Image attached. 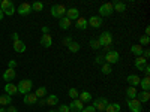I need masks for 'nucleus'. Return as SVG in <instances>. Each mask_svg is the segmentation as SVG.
I'll return each instance as SVG.
<instances>
[{"instance_id": "nucleus-44", "label": "nucleus", "mask_w": 150, "mask_h": 112, "mask_svg": "<svg viewBox=\"0 0 150 112\" xmlns=\"http://www.w3.org/2000/svg\"><path fill=\"white\" fill-rule=\"evenodd\" d=\"M141 57H144L146 60H147V58L150 57V51H149V49H144V51H143V55H141Z\"/></svg>"}, {"instance_id": "nucleus-35", "label": "nucleus", "mask_w": 150, "mask_h": 112, "mask_svg": "<svg viewBox=\"0 0 150 112\" xmlns=\"http://www.w3.org/2000/svg\"><path fill=\"white\" fill-rule=\"evenodd\" d=\"M78 96H80V93H78V90H77V88H69V97L72 99V100L78 99Z\"/></svg>"}, {"instance_id": "nucleus-39", "label": "nucleus", "mask_w": 150, "mask_h": 112, "mask_svg": "<svg viewBox=\"0 0 150 112\" xmlns=\"http://www.w3.org/2000/svg\"><path fill=\"white\" fill-rule=\"evenodd\" d=\"M95 61H96V63H98V64H101V66H102V64L105 63V57H104V55H98Z\"/></svg>"}, {"instance_id": "nucleus-22", "label": "nucleus", "mask_w": 150, "mask_h": 112, "mask_svg": "<svg viewBox=\"0 0 150 112\" xmlns=\"http://www.w3.org/2000/svg\"><path fill=\"white\" fill-rule=\"evenodd\" d=\"M75 27H77L78 30H86L87 27H89V24H87V20L83 18V17H80V18L77 20V24H75Z\"/></svg>"}, {"instance_id": "nucleus-32", "label": "nucleus", "mask_w": 150, "mask_h": 112, "mask_svg": "<svg viewBox=\"0 0 150 112\" xmlns=\"http://www.w3.org/2000/svg\"><path fill=\"white\" fill-rule=\"evenodd\" d=\"M126 94H128V99H135L137 97V90L134 88V87H128V90H126Z\"/></svg>"}, {"instance_id": "nucleus-37", "label": "nucleus", "mask_w": 150, "mask_h": 112, "mask_svg": "<svg viewBox=\"0 0 150 112\" xmlns=\"http://www.w3.org/2000/svg\"><path fill=\"white\" fill-rule=\"evenodd\" d=\"M149 43H150V37H147V36H141V37H140V43H138V45L147 46Z\"/></svg>"}, {"instance_id": "nucleus-7", "label": "nucleus", "mask_w": 150, "mask_h": 112, "mask_svg": "<svg viewBox=\"0 0 150 112\" xmlns=\"http://www.w3.org/2000/svg\"><path fill=\"white\" fill-rule=\"evenodd\" d=\"M112 12H114V10H112V3H111V2L104 3L101 8H99V14H101L99 17H101V18H102V17H110Z\"/></svg>"}, {"instance_id": "nucleus-4", "label": "nucleus", "mask_w": 150, "mask_h": 112, "mask_svg": "<svg viewBox=\"0 0 150 112\" xmlns=\"http://www.w3.org/2000/svg\"><path fill=\"white\" fill-rule=\"evenodd\" d=\"M110 102H108V99L107 97H98V99H95L93 100V108L96 109V112H105V108H107V105H108Z\"/></svg>"}, {"instance_id": "nucleus-20", "label": "nucleus", "mask_w": 150, "mask_h": 112, "mask_svg": "<svg viewBox=\"0 0 150 112\" xmlns=\"http://www.w3.org/2000/svg\"><path fill=\"white\" fill-rule=\"evenodd\" d=\"M14 49L17 52H24L26 51V43H24L21 39H17V41H14Z\"/></svg>"}, {"instance_id": "nucleus-48", "label": "nucleus", "mask_w": 150, "mask_h": 112, "mask_svg": "<svg viewBox=\"0 0 150 112\" xmlns=\"http://www.w3.org/2000/svg\"><path fill=\"white\" fill-rule=\"evenodd\" d=\"M38 103H39L41 106H44V105H47V102H45V97H44V99H39V100H38Z\"/></svg>"}, {"instance_id": "nucleus-38", "label": "nucleus", "mask_w": 150, "mask_h": 112, "mask_svg": "<svg viewBox=\"0 0 150 112\" xmlns=\"http://www.w3.org/2000/svg\"><path fill=\"white\" fill-rule=\"evenodd\" d=\"M57 112H69V106L68 105H60L57 108Z\"/></svg>"}, {"instance_id": "nucleus-25", "label": "nucleus", "mask_w": 150, "mask_h": 112, "mask_svg": "<svg viewBox=\"0 0 150 112\" xmlns=\"http://www.w3.org/2000/svg\"><path fill=\"white\" fill-rule=\"evenodd\" d=\"M120 105L119 103H108L105 108V112H120Z\"/></svg>"}, {"instance_id": "nucleus-13", "label": "nucleus", "mask_w": 150, "mask_h": 112, "mask_svg": "<svg viewBox=\"0 0 150 112\" xmlns=\"http://www.w3.org/2000/svg\"><path fill=\"white\" fill-rule=\"evenodd\" d=\"M15 76H17L15 69H6V70L3 72V79H5L6 82H12V79H15Z\"/></svg>"}, {"instance_id": "nucleus-42", "label": "nucleus", "mask_w": 150, "mask_h": 112, "mask_svg": "<svg viewBox=\"0 0 150 112\" xmlns=\"http://www.w3.org/2000/svg\"><path fill=\"white\" fill-rule=\"evenodd\" d=\"M143 72H144L146 76H149V75H150V66H149V64H146V66H144V69H143Z\"/></svg>"}, {"instance_id": "nucleus-9", "label": "nucleus", "mask_w": 150, "mask_h": 112, "mask_svg": "<svg viewBox=\"0 0 150 112\" xmlns=\"http://www.w3.org/2000/svg\"><path fill=\"white\" fill-rule=\"evenodd\" d=\"M128 106H129V109H131V112H141V103H140V100L138 99H128Z\"/></svg>"}, {"instance_id": "nucleus-28", "label": "nucleus", "mask_w": 150, "mask_h": 112, "mask_svg": "<svg viewBox=\"0 0 150 112\" xmlns=\"http://www.w3.org/2000/svg\"><path fill=\"white\" fill-rule=\"evenodd\" d=\"M131 51L137 55V57H140V55H143V51H144V48L141 46V45H132L131 46Z\"/></svg>"}, {"instance_id": "nucleus-15", "label": "nucleus", "mask_w": 150, "mask_h": 112, "mask_svg": "<svg viewBox=\"0 0 150 112\" xmlns=\"http://www.w3.org/2000/svg\"><path fill=\"white\" fill-rule=\"evenodd\" d=\"M38 100H39V99L35 96V93H29V94L24 96V99H23V102L26 103V105H36Z\"/></svg>"}, {"instance_id": "nucleus-53", "label": "nucleus", "mask_w": 150, "mask_h": 112, "mask_svg": "<svg viewBox=\"0 0 150 112\" xmlns=\"http://www.w3.org/2000/svg\"><path fill=\"white\" fill-rule=\"evenodd\" d=\"M48 112H57V111H56V109H50Z\"/></svg>"}, {"instance_id": "nucleus-12", "label": "nucleus", "mask_w": 150, "mask_h": 112, "mask_svg": "<svg viewBox=\"0 0 150 112\" xmlns=\"http://www.w3.org/2000/svg\"><path fill=\"white\" fill-rule=\"evenodd\" d=\"M87 24H89L90 27H93V29H99V27L102 26V18L98 17V15H92L90 20L87 21Z\"/></svg>"}, {"instance_id": "nucleus-33", "label": "nucleus", "mask_w": 150, "mask_h": 112, "mask_svg": "<svg viewBox=\"0 0 150 112\" xmlns=\"http://www.w3.org/2000/svg\"><path fill=\"white\" fill-rule=\"evenodd\" d=\"M32 9L36 10V12H41V10L44 9V3H42V2H35V3L32 5Z\"/></svg>"}, {"instance_id": "nucleus-47", "label": "nucleus", "mask_w": 150, "mask_h": 112, "mask_svg": "<svg viewBox=\"0 0 150 112\" xmlns=\"http://www.w3.org/2000/svg\"><path fill=\"white\" fill-rule=\"evenodd\" d=\"M6 112H18V109H17V108H14V106H11V105H9V108L6 109Z\"/></svg>"}, {"instance_id": "nucleus-19", "label": "nucleus", "mask_w": 150, "mask_h": 112, "mask_svg": "<svg viewBox=\"0 0 150 112\" xmlns=\"http://www.w3.org/2000/svg\"><path fill=\"white\" fill-rule=\"evenodd\" d=\"M45 102H47L48 106H57V103H59V97H57L56 94H50V96L45 97Z\"/></svg>"}, {"instance_id": "nucleus-10", "label": "nucleus", "mask_w": 150, "mask_h": 112, "mask_svg": "<svg viewBox=\"0 0 150 112\" xmlns=\"http://www.w3.org/2000/svg\"><path fill=\"white\" fill-rule=\"evenodd\" d=\"M83 108H84V103L80 99H75V100H72V103L69 105V112H81Z\"/></svg>"}, {"instance_id": "nucleus-43", "label": "nucleus", "mask_w": 150, "mask_h": 112, "mask_svg": "<svg viewBox=\"0 0 150 112\" xmlns=\"http://www.w3.org/2000/svg\"><path fill=\"white\" fill-rule=\"evenodd\" d=\"M104 48V51H105V54H108L110 51H112V45H107V46H102Z\"/></svg>"}, {"instance_id": "nucleus-23", "label": "nucleus", "mask_w": 150, "mask_h": 112, "mask_svg": "<svg viewBox=\"0 0 150 112\" xmlns=\"http://www.w3.org/2000/svg\"><path fill=\"white\" fill-rule=\"evenodd\" d=\"M112 10L114 12H125L126 10V5L122 2H112Z\"/></svg>"}, {"instance_id": "nucleus-2", "label": "nucleus", "mask_w": 150, "mask_h": 112, "mask_svg": "<svg viewBox=\"0 0 150 112\" xmlns=\"http://www.w3.org/2000/svg\"><path fill=\"white\" fill-rule=\"evenodd\" d=\"M32 87H33V82L30 81V79H23V81H20V84L17 85V90H18V93L20 94H29L30 91H32Z\"/></svg>"}, {"instance_id": "nucleus-31", "label": "nucleus", "mask_w": 150, "mask_h": 112, "mask_svg": "<svg viewBox=\"0 0 150 112\" xmlns=\"http://www.w3.org/2000/svg\"><path fill=\"white\" fill-rule=\"evenodd\" d=\"M35 96H36L38 99H44V97L47 96V88H45V87H39V88L36 90Z\"/></svg>"}, {"instance_id": "nucleus-49", "label": "nucleus", "mask_w": 150, "mask_h": 112, "mask_svg": "<svg viewBox=\"0 0 150 112\" xmlns=\"http://www.w3.org/2000/svg\"><path fill=\"white\" fill-rule=\"evenodd\" d=\"M12 39H14V41L20 39V37H18V33H17V32H14V33H12Z\"/></svg>"}, {"instance_id": "nucleus-45", "label": "nucleus", "mask_w": 150, "mask_h": 112, "mask_svg": "<svg viewBox=\"0 0 150 112\" xmlns=\"http://www.w3.org/2000/svg\"><path fill=\"white\" fill-rule=\"evenodd\" d=\"M41 30H42V34H50V27H47V26H44V27H42Z\"/></svg>"}, {"instance_id": "nucleus-36", "label": "nucleus", "mask_w": 150, "mask_h": 112, "mask_svg": "<svg viewBox=\"0 0 150 112\" xmlns=\"http://www.w3.org/2000/svg\"><path fill=\"white\" fill-rule=\"evenodd\" d=\"M89 45H90V48H93V49H99V48H102V46H101V43H99V41H98V39H90Z\"/></svg>"}, {"instance_id": "nucleus-11", "label": "nucleus", "mask_w": 150, "mask_h": 112, "mask_svg": "<svg viewBox=\"0 0 150 112\" xmlns=\"http://www.w3.org/2000/svg\"><path fill=\"white\" fill-rule=\"evenodd\" d=\"M68 20H71V21H77L78 18H80V10L77 9V8H69V9H66V15H65Z\"/></svg>"}, {"instance_id": "nucleus-18", "label": "nucleus", "mask_w": 150, "mask_h": 112, "mask_svg": "<svg viewBox=\"0 0 150 112\" xmlns=\"http://www.w3.org/2000/svg\"><path fill=\"white\" fill-rule=\"evenodd\" d=\"M41 45L44 48H50L53 45V37L50 36V34H42L41 36Z\"/></svg>"}, {"instance_id": "nucleus-40", "label": "nucleus", "mask_w": 150, "mask_h": 112, "mask_svg": "<svg viewBox=\"0 0 150 112\" xmlns=\"http://www.w3.org/2000/svg\"><path fill=\"white\" fill-rule=\"evenodd\" d=\"M17 67V61L15 60H9L8 61V69H15Z\"/></svg>"}, {"instance_id": "nucleus-6", "label": "nucleus", "mask_w": 150, "mask_h": 112, "mask_svg": "<svg viewBox=\"0 0 150 112\" xmlns=\"http://www.w3.org/2000/svg\"><path fill=\"white\" fill-rule=\"evenodd\" d=\"M99 43H101V46H107V45H112V36L110 32H104L101 33V36L98 37Z\"/></svg>"}, {"instance_id": "nucleus-29", "label": "nucleus", "mask_w": 150, "mask_h": 112, "mask_svg": "<svg viewBox=\"0 0 150 112\" xmlns=\"http://www.w3.org/2000/svg\"><path fill=\"white\" fill-rule=\"evenodd\" d=\"M80 48H81L80 43H78V42H74V41L68 45V49H69L71 52H74V54H75V52H78V51H80Z\"/></svg>"}, {"instance_id": "nucleus-5", "label": "nucleus", "mask_w": 150, "mask_h": 112, "mask_svg": "<svg viewBox=\"0 0 150 112\" xmlns=\"http://www.w3.org/2000/svg\"><path fill=\"white\" fill-rule=\"evenodd\" d=\"M104 57H105V63H108L110 66H111V64H116L117 61H119V58H120V55H119V52L116 51V49L110 51V52H108V54H105Z\"/></svg>"}, {"instance_id": "nucleus-50", "label": "nucleus", "mask_w": 150, "mask_h": 112, "mask_svg": "<svg viewBox=\"0 0 150 112\" xmlns=\"http://www.w3.org/2000/svg\"><path fill=\"white\" fill-rule=\"evenodd\" d=\"M146 36H147V37L150 36V27H146Z\"/></svg>"}, {"instance_id": "nucleus-17", "label": "nucleus", "mask_w": 150, "mask_h": 112, "mask_svg": "<svg viewBox=\"0 0 150 112\" xmlns=\"http://www.w3.org/2000/svg\"><path fill=\"white\" fill-rule=\"evenodd\" d=\"M147 64V60L144 58V57H137L135 60H134V66L137 67V69H138V70H141L143 72V69H144V66Z\"/></svg>"}, {"instance_id": "nucleus-1", "label": "nucleus", "mask_w": 150, "mask_h": 112, "mask_svg": "<svg viewBox=\"0 0 150 112\" xmlns=\"http://www.w3.org/2000/svg\"><path fill=\"white\" fill-rule=\"evenodd\" d=\"M0 10L3 12L5 15L11 17L15 14V8H14V3L11 0H0Z\"/></svg>"}, {"instance_id": "nucleus-3", "label": "nucleus", "mask_w": 150, "mask_h": 112, "mask_svg": "<svg viewBox=\"0 0 150 112\" xmlns=\"http://www.w3.org/2000/svg\"><path fill=\"white\" fill-rule=\"evenodd\" d=\"M66 15V8L65 5H53L51 6V17L60 20V18H63Z\"/></svg>"}, {"instance_id": "nucleus-41", "label": "nucleus", "mask_w": 150, "mask_h": 112, "mask_svg": "<svg viewBox=\"0 0 150 112\" xmlns=\"http://www.w3.org/2000/svg\"><path fill=\"white\" fill-rule=\"evenodd\" d=\"M81 112H96V109H95L93 106H84Z\"/></svg>"}, {"instance_id": "nucleus-16", "label": "nucleus", "mask_w": 150, "mask_h": 112, "mask_svg": "<svg viewBox=\"0 0 150 112\" xmlns=\"http://www.w3.org/2000/svg\"><path fill=\"white\" fill-rule=\"evenodd\" d=\"M17 93H18V90H17V85H15V84L8 82V84L5 85V94H8V96H15Z\"/></svg>"}, {"instance_id": "nucleus-27", "label": "nucleus", "mask_w": 150, "mask_h": 112, "mask_svg": "<svg viewBox=\"0 0 150 112\" xmlns=\"http://www.w3.org/2000/svg\"><path fill=\"white\" fill-rule=\"evenodd\" d=\"M78 99H80L83 103H87V102H90V100H92V94H90L89 91H83V93L78 96Z\"/></svg>"}, {"instance_id": "nucleus-30", "label": "nucleus", "mask_w": 150, "mask_h": 112, "mask_svg": "<svg viewBox=\"0 0 150 112\" xmlns=\"http://www.w3.org/2000/svg\"><path fill=\"white\" fill-rule=\"evenodd\" d=\"M140 85H141L143 91H149V88H150V79H149V76H146L144 79H141L140 81Z\"/></svg>"}, {"instance_id": "nucleus-51", "label": "nucleus", "mask_w": 150, "mask_h": 112, "mask_svg": "<svg viewBox=\"0 0 150 112\" xmlns=\"http://www.w3.org/2000/svg\"><path fill=\"white\" fill-rule=\"evenodd\" d=\"M3 15H5V14H3V12H2V10H0V21H2V18H3Z\"/></svg>"}, {"instance_id": "nucleus-8", "label": "nucleus", "mask_w": 150, "mask_h": 112, "mask_svg": "<svg viewBox=\"0 0 150 112\" xmlns=\"http://www.w3.org/2000/svg\"><path fill=\"white\" fill-rule=\"evenodd\" d=\"M17 12H18L20 15H23V17H26V15L32 14V12H33V9H32V3H27V2H24V3H21V5L18 6Z\"/></svg>"}, {"instance_id": "nucleus-52", "label": "nucleus", "mask_w": 150, "mask_h": 112, "mask_svg": "<svg viewBox=\"0 0 150 112\" xmlns=\"http://www.w3.org/2000/svg\"><path fill=\"white\" fill-rule=\"evenodd\" d=\"M0 112H6V108H0Z\"/></svg>"}, {"instance_id": "nucleus-24", "label": "nucleus", "mask_w": 150, "mask_h": 112, "mask_svg": "<svg viewBox=\"0 0 150 112\" xmlns=\"http://www.w3.org/2000/svg\"><path fill=\"white\" fill-rule=\"evenodd\" d=\"M12 103V97L8 96V94H2L0 96V105L2 106H9Z\"/></svg>"}, {"instance_id": "nucleus-34", "label": "nucleus", "mask_w": 150, "mask_h": 112, "mask_svg": "<svg viewBox=\"0 0 150 112\" xmlns=\"http://www.w3.org/2000/svg\"><path fill=\"white\" fill-rule=\"evenodd\" d=\"M101 72H102L104 75H110L112 70H111V66H110L108 63H104V64H102V67H101Z\"/></svg>"}, {"instance_id": "nucleus-46", "label": "nucleus", "mask_w": 150, "mask_h": 112, "mask_svg": "<svg viewBox=\"0 0 150 112\" xmlns=\"http://www.w3.org/2000/svg\"><path fill=\"white\" fill-rule=\"evenodd\" d=\"M71 42H72V37H71V36H69V37H65V41H63V43H65L66 46H68V45H69Z\"/></svg>"}, {"instance_id": "nucleus-14", "label": "nucleus", "mask_w": 150, "mask_h": 112, "mask_svg": "<svg viewBox=\"0 0 150 112\" xmlns=\"http://www.w3.org/2000/svg\"><path fill=\"white\" fill-rule=\"evenodd\" d=\"M126 81H128V84H131V87H138L140 85V81H141V78L138 76V75H135V73H132V75H128V78H126Z\"/></svg>"}, {"instance_id": "nucleus-26", "label": "nucleus", "mask_w": 150, "mask_h": 112, "mask_svg": "<svg viewBox=\"0 0 150 112\" xmlns=\"http://www.w3.org/2000/svg\"><path fill=\"white\" fill-rule=\"evenodd\" d=\"M71 24H72V21L71 20H68L66 17H63V18H60V29H63V30H68L69 27H71Z\"/></svg>"}, {"instance_id": "nucleus-21", "label": "nucleus", "mask_w": 150, "mask_h": 112, "mask_svg": "<svg viewBox=\"0 0 150 112\" xmlns=\"http://www.w3.org/2000/svg\"><path fill=\"white\" fill-rule=\"evenodd\" d=\"M137 99L140 100V103H146L150 100V93L149 91H141V93H137Z\"/></svg>"}]
</instances>
